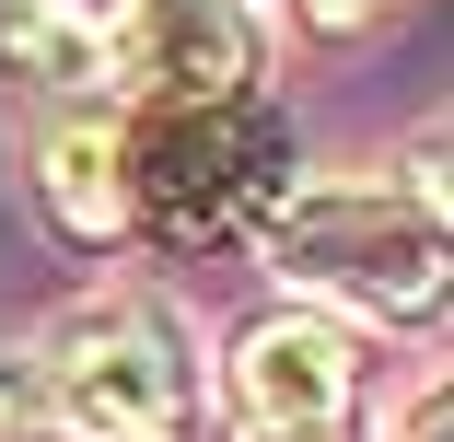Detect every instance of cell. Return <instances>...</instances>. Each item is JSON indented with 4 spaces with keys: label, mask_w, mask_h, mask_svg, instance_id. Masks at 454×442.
Masks as SVG:
<instances>
[{
    "label": "cell",
    "mask_w": 454,
    "mask_h": 442,
    "mask_svg": "<svg viewBox=\"0 0 454 442\" xmlns=\"http://www.w3.org/2000/svg\"><path fill=\"white\" fill-rule=\"evenodd\" d=\"M222 407L245 442H338L349 407H361V361H349V337L326 314H256L233 337V361H222Z\"/></svg>",
    "instance_id": "277c9868"
},
{
    "label": "cell",
    "mask_w": 454,
    "mask_h": 442,
    "mask_svg": "<svg viewBox=\"0 0 454 442\" xmlns=\"http://www.w3.org/2000/svg\"><path fill=\"white\" fill-rule=\"evenodd\" d=\"M256 244L303 291V314L338 303V314L408 326V314L442 303V210L419 187H280Z\"/></svg>",
    "instance_id": "3957f363"
},
{
    "label": "cell",
    "mask_w": 454,
    "mask_h": 442,
    "mask_svg": "<svg viewBox=\"0 0 454 442\" xmlns=\"http://www.w3.org/2000/svg\"><path fill=\"white\" fill-rule=\"evenodd\" d=\"M442 430H454V407H442V384H419L408 419H396V442H442Z\"/></svg>",
    "instance_id": "52a82bcc"
},
{
    "label": "cell",
    "mask_w": 454,
    "mask_h": 442,
    "mask_svg": "<svg viewBox=\"0 0 454 442\" xmlns=\"http://www.w3.org/2000/svg\"><path fill=\"white\" fill-rule=\"evenodd\" d=\"M292 12H303V24H361L373 0H292Z\"/></svg>",
    "instance_id": "ba28073f"
},
{
    "label": "cell",
    "mask_w": 454,
    "mask_h": 442,
    "mask_svg": "<svg viewBox=\"0 0 454 442\" xmlns=\"http://www.w3.org/2000/svg\"><path fill=\"white\" fill-rule=\"evenodd\" d=\"M35 198H47V221L70 233V244H129L140 221H129V174H117V117H70L47 151H35Z\"/></svg>",
    "instance_id": "5b68a950"
},
{
    "label": "cell",
    "mask_w": 454,
    "mask_h": 442,
    "mask_svg": "<svg viewBox=\"0 0 454 442\" xmlns=\"http://www.w3.org/2000/svg\"><path fill=\"white\" fill-rule=\"evenodd\" d=\"M24 373H35V407H47V442H187L199 430L187 326H175L152 291L70 303L24 349Z\"/></svg>",
    "instance_id": "7a4b0ae2"
},
{
    "label": "cell",
    "mask_w": 454,
    "mask_h": 442,
    "mask_svg": "<svg viewBox=\"0 0 454 442\" xmlns=\"http://www.w3.org/2000/svg\"><path fill=\"white\" fill-rule=\"evenodd\" d=\"M117 174H129V221L175 244H222L256 233L268 198L292 187V128L268 94H152L117 117Z\"/></svg>",
    "instance_id": "6da1fadb"
},
{
    "label": "cell",
    "mask_w": 454,
    "mask_h": 442,
    "mask_svg": "<svg viewBox=\"0 0 454 442\" xmlns=\"http://www.w3.org/2000/svg\"><path fill=\"white\" fill-rule=\"evenodd\" d=\"M0 442H47V407H35V373L0 361Z\"/></svg>",
    "instance_id": "8992f818"
}]
</instances>
